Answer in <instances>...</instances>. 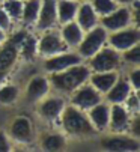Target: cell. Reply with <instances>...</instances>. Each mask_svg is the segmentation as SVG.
Returning <instances> with one entry per match:
<instances>
[{
  "mask_svg": "<svg viewBox=\"0 0 140 152\" xmlns=\"http://www.w3.org/2000/svg\"><path fill=\"white\" fill-rule=\"evenodd\" d=\"M59 122H60L62 133L71 139H87V137L98 134L95 131V128L92 126L87 118V113L71 105L69 102L63 107V112L59 118Z\"/></svg>",
  "mask_w": 140,
  "mask_h": 152,
  "instance_id": "obj_1",
  "label": "cell"
},
{
  "mask_svg": "<svg viewBox=\"0 0 140 152\" xmlns=\"http://www.w3.org/2000/svg\"><path fill=\"white\" fill-rule=\"evenodd\" d=\"M50 80L51 88H54L60 94H73L77 88L84 84L89 80L90 69L87 65H83V62L73 65L63 71L47 74Z\"/></svg>",
  "mask_w": 140,
  "mask_h": 152,
  "instance_id": "obj_2",
  "label": "cell"
},
{
  "mask_svg": "<svg viewBox=\"0 0 140 152\" xmlns=\"http://www.w3.org/2000/svg\"><path fill=\"white\" fill-rule=\"evenodd\" d=\"M87 66L92 72H107V71H119L121 68V53L111 48L110 45L101 47L95 54H92L89 59Z\"/></svg>",
  "mask_w": 140,
  "mask_h": 152,
  "instance_id": "obj_3",
  "label": "cell"
},
{
  "mask_svg": "<svg viewBox=\"0 0 140 152\" xmlns=\"http://www.w3.org/2000/svg\"><path fill=\"white\" fill-rule=\"evenodd\" d=\"M107 36H108V32L101 24H98L93 29L84 32L80 44L77 45L75 50L81 56V59H89L92 54H95L101 47L107 44Z\"/></svg>",
  "mask_w": 140,
  "mask_h": 152,
  "instance_id": "obj_4",
  "label": "cell"
},
{
  "mask_svg": "<svg viewBox=\"0 0 140 152\" xmlns=\"http://www.w3.org/2000/svg\"><path fill=\"white\" fill-rule=\"evenodd\" d=\"M137 44H140V29L137 24H131L124 29L110 32L107 36V45H110L111 48H114L119 53H122Z\"/></svg>",
  "mask_w": 140,
  "mask_h": 152,
  "instance_id": "obj_5",
  "label": "cell"
},
{
  "mask_svg": "<svg viewBox=\"0 0 140 152\" xmlns=\"http://www.w3.org/2000/svg\"><path fill=\"white\" fill-rule=\"evenodd\" d=\"M66 50L69 48L63 42L57 27L42 30V35L39 36V39H36V51L44 59L54 56L57 53H62V51H66Z\"/></svg>",
  "mask_w": 140,
  "mask_h": 152,
  "instance_id": "obj_6",
  "label": "cell"
},
{
  "mask_svg": "<svg viewBox=\"0 0 140 152\" xmlns=\"http://www.w3.org/2000/svg\"><path fill=\"white\" fill-rule=\"evenodd\" d=\"M6 134L11 139L12 143H17V145H30L33 142V136H35L32 121L27 116H23V115L12 118V121L8 125Z\"/></svg>",
  "mask_w": 140,
  "mask_h": 152,
  "instance_id": "obj_7",
  "label": "cell"
},
{
  "mask_svg": "<svg viewBox=\"0 0 140 152\" xmlns=\"http://www.w3.org/2000/svg\"><path fill=\"white\" fill-rule=\"evenodd\" d=\"M100 24L110 33L114 30L124 29L127 26H131V24H137V18L134 17L131 6H118L113 12L101 17Z\"/></svg>",
  "mask_w": 140,
  "mask_h": 152,
  "instance_id": "obj_8",
  "label": "cell"
},
{
  "mask_svg": "<svg viewBox=\"0 0 140 152\" xmlns=\"http://www.w3.org/2000/svg\"><path fill=\"white\" fill-rule=\"evenodd\" d=\"M101 148L111 152H137L140 149V140L128 133H110L103 137Z\"/></svg>",
  "mask_w": 140,
  "mask_h": 152,
  "instance_id": "obj_9",
  "label": "cell"
},
{
  "mask_svg": "<svg viewBox=\"0 0 140 152\" xmlns=\"http://www.w3.org/2000/svg\"><path fill=\"white\" fill-rule=\"evenodd\" d=\"M71 95V98H69V104L80 108V110L83 112H87L89 108H92L93 105H97L98 102L103 101V95L93 88V86L86 81L84 84H81L80 88H77Z\"/></svg>",
  "mask_w": 140,
  "mask_h": 152,
  "instance_id": "obj_10",
  "label": "cell"
},
{
  "mask_svg": "<svg viewBox=\"0 0 140 152\" xmlns=\"http://www.w3.org/2000/svg\"><path fill=\"white\" fill-rule=\"evenodd\" d=\"M66 105V101L62 96H50L45 95L44 98H41L38 101V107H36V113L38 116L47 122V124H54L56 121H59L63 107Z\"/></svg>",
  "mask_w": 140,
  "mask_h": 152,
  "instance_id": "obj_11",
  "label": "cell"
},
{
  "mask_svg": "<svg viewBox=\"0 0 140 152\" xmlns=\"http://www.w3.org/2000/svg\"><path fill=\"white\" fill-rule=\"evenodd\" d=\"M20 59V53L14 41L8 38L2 45H0V84L5 83L6 78L11 75L14 68L17 66Z\"/></svg>",
  "mask_w": 140,
  "mask_h": 152,
  "instance_id": "obj_12",
  "label": "cell"
},
{
  "mask_svg": "<svg viewBox=\"0 0 140 152\" xmlns=\"http://www.w3.org/2000/svg\"><path fill=\"white\" fill-rule=\"evenodd\" d=\"M83 62L81 56L77 53V51H62V53H57L54 56H50V57H45L44 59V69L47 71V74H51V72H59V71H63L73 65H77Z\"/></svg>",
  "mask_w": 140,
  "mask_h": 152,
  "instance_id": "obj_13",
  "label": "cell"
},
{
  "mask_svg": "<svg viewBox=\"0 0 140 152\" xmlns=\"http://www.w3.org/2000/svg\"><path fill=\"white\" fill-rule=\"evenodd\" d=\"M131 113L125 108L124 104H110V116H108V128L110 133H127L131 121Z\"/></svg>",
  "mask_w": 140,
  "mask_h": 152,
  "instance_id": "obj_14",
  "label": "cell"
},
{
  "mask_svg": "<svg viewBox=\"0 0 140 152\" xmlns=\"http://www.w3.org/2000/svg\"><path fill=\"white\" fill-rule=\"evenodd\" d=\"M57 0H41V8L36 18L35 27L42 32L47 29H54L59 26L57 23V11H56Z\"/></svg>",
  "mask_w": 140,
  "mask_h": 152,
  "instance_id": "obj_15",
  "label": "cell"
},
{
  "mask_svg": "<svg viewBox=\"0 0 140 152\" xmlns=\"http://www.w3.org/2000/svg\"><path fill=\"white\" fill-rule=\"evenodd\" d=\"M50 89H51V84H50L48 75H35L27 81L24 95L29 101L38 102L41 98L50 94Z\"/></svg>",
  "mask_w": 140,
  "mask_h": 152,
  "instance_id": "obj_16",
  "label": "cell"
},
{
  "mask_svg": "<svg viewBox=\"0 0 140 152\" xmlns=\"http://www.w3.org/2000/svg\"><path fill=\"white\" fill-rule=\"evenodd\" d=\"M87 118L92 124V126L95 128L97 133H104L108 128V116H110V104L106 102L104 99L98 102L97 105H93L92 108L86 112Z\"/></svg>",
  "mask_w": 140,
  "mask_h": 152,
  "instance_id": "obj_17",
  "label": "cell"
},
{
  "mask_svg": "<svg viewBox=\"0 0 140 152\" xmlns=\"http://www.w3.org/2000/svg\"><path fill=\"white\" fill-rule=\"evenodd\" d=\"M74 21L81 27L83 32H87V30H90V29H93L95 26L100 24V17L97 15L95 11H93L90 2L86 0V2L78 3V9H77Z\"/></svg>",
  "mask_w": 140,
  "mask_h": 152,
  "instance_id": "obj_18",
  "label": "cell"
},
{
  "mask_svg": "<svg viewBox=\"0 0 140 152\" xmlns=\"http://www.w3.org/2000/svg\"><path fill=\"white\" fill-rule=\"evenodd\" d=\"M131 92H133V88H131L128 78L119 75L118 80H116V83L104 95L106 96V102H108V104H122L128 98V95Z\"/></svg>",
  "mask_w": 140,
  "mask_h": 152,
  "instance_id": "obj_19",
  "label": "cell"
},
{
  "mask_svg": "<svg viewBox=\"0 0 140 152\" xmlns=\"http://www.w3.org/2000/svg\"><path fill=\"white\" fill-rule=\"evenodd\" d=\"M11 39L14 41V44L18 48L20 57H23L24 60H32L38 54V51H36V39L32 35H29L26 32H20Z\"/></svg>",
  "mask_w": 140,
  "mask_h": 152,
  "instance_id": "obj_20",
  "label": "cell"
},
{
  "mask_svg": "<svg viewBox=\"0 0 140 152\" xmlns=\"http://www.w3.org/2000/svg\"><path fill=\"white\" fill-rule=\"evenodd\" d=\"M118 77H119V72L118 71H107V72H92L90 71V75H89V80L87 81L101 95H106L107 91L116 83Z\"/></svg>",
  "mask_w": 140,
  "mask_h": 152,
  "instance_id": "obj_21",
  "label": "cell"
},
{
  "mask_svg": "<svg viewBox=\"0 0 140 152\" xmlns=\"http://www.w3.org/2000/svg\"><path fill=\"white\" fill-rule=\"evenodd\" d=\"M59 33L63 39V42L66 44V47L71 48H77V45L80 44V41L84 35V32L81 30V27L75 23V21H69V23L60 24Z\"/></svg>",
  "mask_w": 140,
  "mask_h": 152,
  "instance_id": "obj_22",
  "label": "cell"
},
{
  "mask_svg": "<svg viewBox=\"0 0 140 152\" xmlns=\"http://www.w3.org/2000/svg\"><path fill=\"white\" fill-rule=\"evenodd\" d=\"M78 3L80 2H77V0H57L56 2V11H57V23H59V26L75 20Z\"/></svg>",
  "mask_w": 140,
  "mask_h": 152,
  "instance_id": "obj_23",
  "label": "cell"
},
{
  "mask_svg": "<svg viewBox=\"0 0 140 152\" xmlns=\"http://www.w3.org/2000/svg\"><path fill=\"white\" fill-rule=\"evenodd\" d=\"M41 8V0H23V11L20 21L24 26H35Z\"/></svg>",
  "mask_w": 140,
  "mask_h": 152,
  "instance_id": "obj_24",
  "label": "cell"
},
{
  "mask_svg": "<svg viewBox=\"0 0 140 152\" xmlns=\"http://www.w3.org/2000/svg\"><path fill=\"white\" fill-rule=\"evenodd\" d=\"M66 136L63 133H47L41 139V148L44 151L54 152V151H62L66 146Z\"/></svg>",
  "mask_w": 140,
  "mask_h": 152,
  "instance_id": "obj_25",
  "label": "cell"
},
{
  "mask_svg": "<svg viewBox=\"0 0 140 152\" xmlns=\"http://www.w3.org/2000/svg\"><path fill=\"white\" fill-rule=\"evenodd\" d=\"M18 96H20V89L15 84L6 81L0 84V104L2 105H12L14 102H17Z\"/></svg>",
  "mask_w": 140,
  "mask_h": 152,
  "instance_id": "obj_26",
  "label": "cell"
},
{
  "mask_svg": "<svg viewBox=\"0 0 140 152\" xmlns=\"http://www.w3.org/2000/svg\"><path fill=\"white\" fill-rule=\"evenodd\" d=\"M6 14L11 17L12 21H20L21 18V11H23V2L21 0H5L3 3H0Z\"/></svg>",
  "mask_w": 140,
  "mask_h": 152,
  "instance_id": "obj_27",
  "label": "cell"
},
{
  "mask_svg": "<svg viewBox=\"0 0 140 152\" xmlns=\"http://www.w3.org/2000/svg\"><path fill=\"white\" fill-rule=\"evenodd\" d=\"M93 11L97 12V15L101 18L110 12H113L116 8H118V5H116L113 0H89Z\"/></svg>",
  "mask_w": 140,
  "mask_h": 152,
  "instance_id": "obj_28",
  "label": "cell"
},
{
  "mask_svg": "<svg viewBox=\"0 0 140 152\" xmlns=\"http://www.w3.org/2000/svg\"><path fill=\"white\" fill-rule=\"evenodd\" d=\"M121 59H122V62L128 63L130 66H140V44L122 51Z\"/></svg>",
  "mask_w": 140,
  "mask_h": 152,
  "instance_id": "obj_29",
  "label": "cell"
},
{
  "mask_svg": "<svg viewBox=\"0 0 140 152\" xmlns=\"http://www.w3.org/2000/svg\"><path fill=\"white\" fill-rule=\"evenodd\" d=\"M122 104L125 105V108L131 115H140V98H139L137 91H133Z\"/></svg>",
  "mask_w": 140,
  "mask_h": 152,
  "instance_id": "obj_30",
  "label": "cell"
},
{
  "mask_svg": "<svg viewBox=\"0 0 140 152\" xmlns=\"http://www.w3.org/2000/svg\"><path fill=\"white\" fill-rule=\"evenodd\" d=\"M128 81L131 84L133 91H140V66H133V69L128 74Z\"/></svg>",
  "mask_w": 140,
  "mask_h": 152,
  "instance_id": "obj_31",
  "label": "cell"
},
{
  "mask_svg": "<svg viewBox=\"0 0 140 152\" xmlns=\"http://www.w3.org/2000/svg\"><path fill=\"white\" fill-rule=\"evenodd\" d=\"M12 23L14 21L11 20V17L6 14V11L0 6V29L5 30L6 33H9L12 30Z\"/></svg>",
  "mask_w": 140,
  "mask_h": 152,
  "instance_id": "obj_32",
  "label": "cell"
},
{
  "mask_svg": "<svg viewBox=\"0 0 140 152\" xmlns=\"http://www.w3.org/2000/svg\"><path fill=\"white\" fill-rule=\"evenodd\" d=\"M12 151V142L8 137L5 129H0V152H9Z\"/></svg>",
  "mask_w": 140,
  "mask_h": 152,
  "instance_id": "obj_33",
  "label": "cell"
},
{
  "mask_svg": "<svg viewBox=\"0 0 140 152\" xmlns=\"http://www.w3.org/2000/svg\"><path fill=\"white\" fill-rule=\"evenodd\" d=\"M118 6H131L136 0H113Z\"/></svg>",
  "mask_w": 140,
  "mask_h": 152,
  "instance_id": "obj_34",
  "label": "cell"
},
{
  "mask_svg": "<svg viewBox=\"0 0 140 152\" xmlns=\"http://www.w3.org/2000/svg\"><path fill=\"white\" fill-rule=\"evenodd\" d=\"M8 39V33L5 32V30H2V29H0V45H2L3 44V42Z\"/></svg>",
  "mask_w": 140,
  "mask_h": 152,
  "instance_id": "obj_35",
  "label": "cell"
},
{
  "mask_svg": "<svg viewBox=\"0 0 140 152\" xmlns=\"http://www.w3.org/2000/svg\"><path fill=\"white\" fill-rule=\"evenodd\" d=\"M77 2H86V0H77Z\"/></svg>",
  "mask_w": 140,
  "mask_h": 152,
  "instance_id": "obj_36",
  "label": "cell"
},
{
  "mask_svg": "<svg viewBox=\"0 0 140 152\" xmlns=\"http://www.w3.org/2000/svg\"><path fill=\"white\" fill-rule=\"evenodd\" d=\"M3 2H5V0H0V3H3Z\"/></svg>",
  "mask_w": 140,
  "mask_h": 152,
  "instance_id": "obj_37",
  "label": "cell"
},
{
  "mask_svg": "<svg viewBox=\"0 0 140 152\" xmlns=\"http://www.w3.org/2000/svg\"><path fill=\"white\" fill-rule=\"evenodd\" d=\"M21 2H23V0H21Z\"/></svg>",
  "mask_w": 140,
  "mask_h": 152,
  "instance_id": "obj_38",
  "label": "cell"
}]
</instances>
